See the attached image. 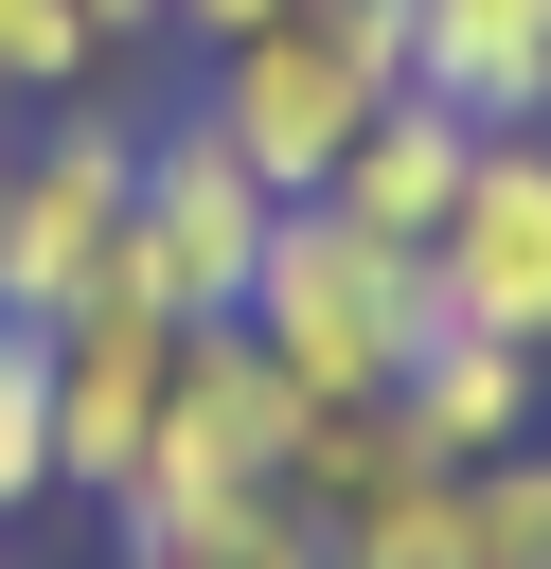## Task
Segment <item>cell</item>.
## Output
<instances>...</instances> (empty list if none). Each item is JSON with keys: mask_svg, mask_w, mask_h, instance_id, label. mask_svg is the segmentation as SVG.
<instances>
[{"mask_svg": "<svg viewBox=\"0 0 551 569\" xmlns=\"http://www.w3.org/2000/svg\"><path fill=\"white\" fill-rule=\"evenodd\" d=\"M427 249H373L355 213H320V196H284V231H267V267H249V302H231V338L302 391V409H391V373L427 356Z\"/></svg>", "mask_w": 551, "mask_h": 569, "instance_id": "cell-1", "label": "cell"}, {"mask_svg": "<svg viewBox=\"0 0 551 569\" xmlns=\"http://www.w3.org/2000/svg\"><path fill=\"white\" fill-rule=\"evenodd\" d=\"M409 89V0H284L267 36L196 53V124L267 178V196H320L338 142Z\"/></svg>", "mask_w": 551, "mask_h": 569, "instance_id": "cell-2", "label": "cell"}, {"mask_svg": "<svg viewBox=\"0 0 551 569\" xmlns=\"http://www.w3.org/2000/svg\"><path fill=\"white\" fill-rule=\"evenodd\" d=\"M124 213H142V124L107 107H36L0 160V320L53 338L89 302H124Z\"/></svg>", "mask_w": 551, "mask_h": 569, "instance_id": "cell-3", "label": "cell"}, {"mask_svg": "<svg viewBox=\"0 0 551 569\" xmlns=\"http://www.w3.org/2000/svg\"><path fill=\"white\" fill-rule=\"evenodd\" d=\"M284 427H302V391L231 338V320H196V356H178V409H160V445H142V480L107 498L124 533H196V516H249V498H284Z\"/></svg>", "mask_w": 551, "mask_h": 569, "instance_id": "cell-4", "label": "cell"}, {"mask_svg": "<svg viewBox=\"0 0 551 569\" xmlns=\"http://www.w3.org/2000/svg\"><path fill=\"white\" fill-rule=\"evenodd\" d=\"M267 231H284V196L178 107V124H142V213H124V302H160V320H231L249 302V267H267Z\"/></svg>", "mask_w": 551, "mask_h": 569, "instance_id": "cell-5", "label": "cell"}, {"mask_svg": "<svg viewBox=\"0 0 551 569\" xmlns=\"http://www.w3.org/2000/svg\"><path fill=\"white\" fill-rule=\"evenodd\" d=\"M178 356H196V320H160V302L53 320V498H124L142 480V445L178 409Z\"/></svg>", "mask_w": 551, "mask_h": 569, "instance_id": "cell-6", "label": "cell"}, {"mask_svg": "<svg viewBox=\"0 0 551 569\" xmlns=\"http://www.w3.org/2000/svg\"><path fill=\"white\" fill-rule=\"evenodd\" d=\"M427 302L480 320V338H515V356H551V124H515V142L462 160V213L427 231Z\"/></svg>", "mask_w": 551, "mask_h": 569, "instance_id": "cell-7", "label": "cell"}, {"mask_svg": "<svg viewBox=\"0 0 551 569\" xmlns=\"http://www.w3.org/2000/svg\"><path fill=\"white\" fill-rule=\"evenodd\" d=\"M391 427L462 480V462H498V445L551 427V356H515V338H480V320H427V356L391 373Z\"/></svg>", "mask_w": 551, "mask_h": 569, "instance_id": "cell-8", "label": "cell"}, {"mask_svg": "<svg viewBox=\"0 0 551 569\" xmlns=\"http://www.w3.org/2000/svg\"><path fill=\"white\" fill-rule=\"evenodd\" d=\"M462 160H480V124L444 107V89H391L355 142H338V178H320V213H355L373 249H427L444 213H462Z\"/></svg>", "mask_w": 551, "mask_h": 569, "instance_id": "cell-9", "label": "cell"}, {"mask_svg": "<svg viewBox=\"0 0 551 569\" xmlns=\"http://www.w3.org/2000/svg\"><path fill=\"white\" fill-rule=\"evenodd\" d=\"M409 89H444L480 142L551 124V0H409Z\"/></svg>", "mask_w": 551, "mask_h": 569, "instance_id": "cell-10", "label": "cell"}, {"mask_svg": "<svg viewBox=\"0 0 551 569\" xmlns=\"http://www.w3.org/2000/svg\"><path fill=\"white\" fill-rule=\"evenodd\" d=\"M444 551H462V569H551V427L444 480Z\"/></svg>", "mask_w": 551, "mask_h": 569, "instance_id": "cell-11", "label": "cell"}, {"mask_svg": "<svg viewBox=\"0 0 551 569\" xmlns=\"http://www.w3.org/2000/svg\"><path fill=\"white\" fill-rule=\"evenodd\" d=\"M0 89H18V124L36 107H89L107 89V18L89 0H0Z\"/></svg>", "mask_w": 551, "mask_h": 569, "instance_id": "cell-12", "label": "cell"}, {"mask_svg": "<svg viewBox=\"0 0 551 569\" xmlns=\"http://www.w3.org/2000/svg\"><path fill=\"white\" fill-rule=\"evenodd\" d=\"M124 569H338V551H320V516L249 498V516H196V533H124Z\"/></svg>", "mask_w": 551, "mask_h": 569, "instance_id": "cell-13", "label": "cell"}, {"mask_svg": "<svg viewBox=\"0 0 551 569\" xmlns=\"http://www.w3.org/2000/svg\"><path fill=\"white\" fill-rule=\"evenodd\" d=\"M36 498H53V338L0 320V516H36Z\"/></svg>", "mask_w": 551, "mask_h": 569, "instance_id": "cell-14", "label": "cell"}, {"mask_svg": "<svg viewBox=\"0 0 551 569\" xmlns=\"http://www.w3.org/2000/svg\"><path fill=\"white\" fill-rule=\"evenodd\" d=\"M267 18H284V0H178V36H196V53H231V36H267Z\"/></svg>", "mask_w": 551, "mask_h": 569, "instance_id": "cell-15", "label": "cell"}, {"mask_svg": "<svg viewBox=\"0 0 551 569\" xmlns=\"http://www.w3.org/2000/svg\"><path fill=\"white\" fill-rule=\"evenodd\" d=\"M89 18H107V36H178V0H89Z\"/></svg>", "mask_w": 551, "mask_h": 569, "instance_id": "cell-16", "label": "cell"}, {"mask_svg": "<svg viewBox=\"0 0 551 569\" xmlns=\"http://www.w3.org/2000/svg\"><path fill=\"white\" fill-rule=\"evenodd\" d=\"M0 124H18V89H0Z\"/></svg>", "mask_w": 551, "mask_h": 569, "instance_id": "cell-17", "label": "cell"}, {"mask_svg": "<svg viewBox=\"0 0 551 569\" xmlns=\"http://www.w3.org/2000/svg\"><path fill=\"white\" fill-rule=\"evenodd\" d=\"M0 160H18V124H0Z\"/></svg>", "mask_w": 551, "mask_h": 569, "instance_id": "cell-18", "label": "cell"}]
</instances>
